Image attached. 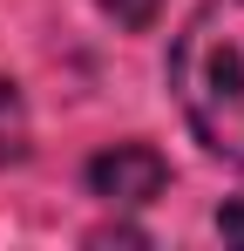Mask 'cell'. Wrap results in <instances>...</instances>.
Instances as JSON below:
<instances>
[{"instance_id":"2","label":"cell","mask_w":244,"mask_h":251,"mask_svg":"<svg viewBox=\"0 0 244 251\" xmlns=\"http://www.w3.org/2000/svg\"><path fill=\"white\" fill-rule=\"evenodd\" d=\"M81 183H88V197H102L116 210H143L170 190V163H163L156 143H109V150L88 156Z\"/></svg>"},{"instance_id":"4","label":"cell","mask_w":244,"mask_h":251,"mask_svg":"<svg viewBox=\"0 0 244 251\" xmlns=\"http://www.w3.org/2000/svg\"><path fill=\"white\" fill-rule=\"evenodd\" d=\"M116 27H129V34H149L156 27V14H163V0H95Z\"/></svg>"},{"instance_id":"3","label":"cell","mask_w":244,"mask_h":251,"mask_svg":"<svg viewBox=\"0 0 244 251\" xmlns=\"http://www.w3.org/2000/svg\"><path fill=\"white\" fill-rule=\"evenodd\" d=\"M27 150H34V129H27V102H21V88L0 75V170L27 163Z\"/></svg>"},{"instance_id":"1","label":"cell","mask_w":244,"mask_h":251,"mask_svg":"<svg viewBox=\"0 0 244 251\" xmlns=\"http://www.w3.org/2000/svg\"><path fill=\"white\" fill-rule=\"evenodd\" d=\"M176 109L210 156L244 170V0H203L170 41Z\"/></svg>"},{"instance_id":"5","label":"cell","mask_w":244,"mask_h":251,"mask_svg":"<svg viewBox=\"0 0 244 251\" xmlns=\"http://www.w3.org/2000/svg\"><path fill=\"white\" fill-rule=\"evenodd\" d=\"M217 231H224V238H244V204H224V210H217Z\"/></svg>"}]
</instances>
